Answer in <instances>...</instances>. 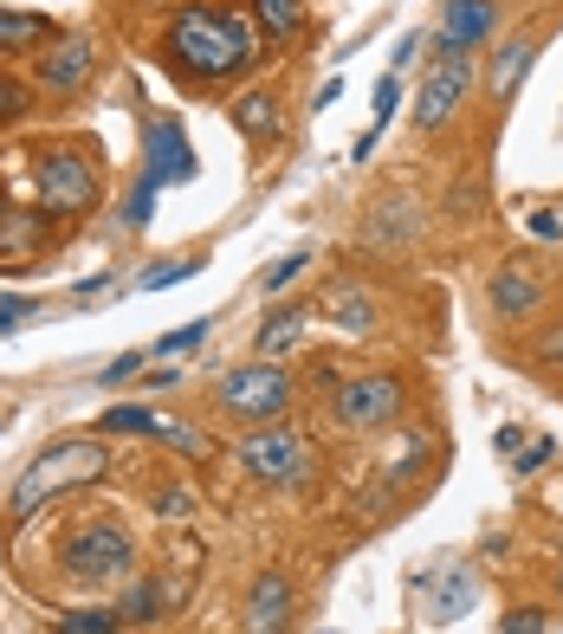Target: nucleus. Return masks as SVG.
<instances>
[{
    "instance_id": "f257e3e1",
    "label": "nucleus",
    "mask_w": 563,
    "mask_h": 634,
    "mask_svg": "<svg viewBox=\"0 0 563 634\" xmlns=\"http://www.w3.org/2000/svg\"><path fill=\"white\" fill-rule=\"evenodd\" d=\"M162 59L188 84H221L260 59V33L240 7H182L162 33Z\"/></svg>"
},
{
    "instance_id": "f03ea898",
    "label": "nucleus",
    "mask_w": 563,
    "mask_h": 634,
    "mask_svg": "<svg viewBox=\"0 0 563 634\" xmlns=\"http://www.w3.org/2000/svg\"><path fill=\"white\" fill-rule=\"evenodd\" d=\"M104 473H111V447H104V441H52V447H39L33 460H27V473L13 480L7 512H13V524H27L39 505L66 499L78 485H98Z\"/></svg>"
},
{
    "instance_id": "7ed1b4c3",
    "label": "nucleus",
    "mask_w": 563,
    "mask_h": 634,
    "mask_svg": "<svg viewBox=\"0 0 563 634\" xmlns=\"http://www.w3.org/2000/svg\"><path fill=\"white\" fill-rule=\"evenodd\" d=\"M59 570H66V583H78V590L123 583V576L137 570V537L117 519H84L72 537L59 544Z\"/></svg>"
},
{
    "instance_id": "20e7f679",
    "label": "nucleus",
    "mask_w": 563,
    "mask_h": 634,
    "mask_svg": "<svg viewBox=\"0 0 563 634\" xmlns=\"http://www.w3.org/2000/svg\"><path fill=\"white\" fill-rule=\"evenodd\" d=\"M98 188H104V169H98V155L91 150H39L33 155V194L46 214H84L91 201H98Z\"/></svg>"
},
{
    "instance_id": "39448f33",
    "label": "nucleus",
    "mask_w": 563,
    "mask_h": 634,
    "mask_svg": "<svg viewBox=\"0 0 563 634\" xmlns=\"http://www.w3.org/2000/svg\"><path fill=\"white\" fill-rule=\"evenodd\" d=\"M331 414H338L350 434H375V427H395L402 421V382L389 370H363L343 375L338 395H331Z\"/></svg>"
},
{
    "instance_id": "423d86ee",
    "label": "nucleus",
    "mask_w": 563,
    "mask_h": 634,
    "mask_svg": "<svg viewBox=\"0 0 563 634\" xmlns=\"http://www.w3.org/2000/svg\"><path fill=\"white\" fill-rule=\"evenodd\" d=\"M221 409L240 414V421H279V414L292 409V375L279 370L272 356L240 363V370L221 375Z\"/></svg>"
},
{
    "instance_id": "0eeeda50",
    "label": "nucleus",
    "mask_w": 563,
    "mask_h": 634,
    "mask_svg": "<svg viewBox=\"0 0 563 634\" xmlns=\"http://www.w3.org/2000/svg\"><path fill=\"white\" fill-rule=\"evenodd\" d=\"M233 453H240V466H247L253 480H265V485H304L311 480V466H318L311 441L292 434V427H260V434H247Z\"/></svg>"
},
{
    "instance_id": "6e6552de",
    "label": "nucleus",
    "mask_w": 563,
    "mask_h": 634,
    "mask_svg": "<svg viewBox=\"0 0 563 634\" xmlns=\"http://www.w3.org/2000/svg\"><path fill=\"white\" fill-rule=\"evenodd\" d=\"M466 91H473V52H448V46H441V59H434V66H428V78H421L414 123H421V130H441V123H453V111L466 104Z\"/></svg>"
},
{
    "instance_id": "1a4fd4ad",
    "label": "nucleus",
    "mask_w": 563,
    "mask_h": 634,
    "mask_svg": "<svg viewBox=\"0 0 563 634\" xmlns=\"http://www.w3.org/2000/svg\"><path fill=\"white\" fill-rule=\"evenodd\" d=\"M98 427H104V434H150V441H169V447L194 453V460L214 453V441H208L201 427H188V421H175V414H155L150 402H117V409L98 414Z\"/></svg>"
},
{
    "instance_id": "9d476101",
    "label": "nucleus",
    "mask_w": 563,
    "mask_h": 634,
    "mask_svg": "<svg viewBox=\"0 0 563 634\" xmlns=\"http://www.w3.org/2000/svg\"><path fill=\"white\" fill-rule=\"evenodd\" d=\"M98 39L91 33H59L46 39V52H39V84L52 91V98H66V91H78V84H91L98 78Z\"/></svg>"
},
{
    "instance_id": "9b49d317",
    "label": "nucleus",
    "mask_w": 563,
    "mask_h": 634,
    "mask_svg": "<svg viewBox=\"0 0 563 634\" xmlns=\"http://www.w3.org/2000/svg\"><path fill=\"white\" fill-rule=\"evenodd\" d=\"M143 182H188L194 175V150H188V137H182V123L175 117H155L150 130H143Z\"/></svg>"
},
{
    "instance_id": "f8f14e48",
    "label": "nucleus",
    "mask_w": 563,
    "mask_h": 634,
    "mask_svg": "<svg viewBox=\"0 0 563 634\" xmlns=\"http://www.w3.org/2000/svg\"><path fill=\"white\" fill-rule=\"evenodd\" d=\"M492 27H499V0H448L441 7V46L448 52H473Z\"/></svg>"
},
{
    "instance_id": "ddd939ff",
    "label": "nucleus",
    "mask_w": 563,
    "mask_h": 634,
    "mask_svg": "<svg viewBox=\"0 0 563 634\" xmlns=\"http://www.w3.org/2000/svg\"><path fill=\"white\" fill-rule=\"evenodd\" d=\"M285 622H292V583L279 570H265L247 596V634H285Z\"/></svg>"
},
{
    "instance_id": "4468645a",
    "label": "nucleus",
    "mask_w": 563,
    "mask_h": 634,
    "mask_svg": "<svg viewBox=\"0 0 563 634\" xmlns=\"http://www.w3.org/2000/svg\"><path fill=\"white\" fill-rule=\"evenodd\" d=\"M486 304H492V318H531L544 304V285L531 279L525 265H499L486 285Z\"/></svg>"
},
{
    "instance_id": "2eb2a0df",
    "label": "nucleus",
    "mask_w": 563,
    "mask_h": 634,
    "mask_svg": "<svg viewBox=\"0 0 563 634\" xmlns=\"http://www.w3.org/2000/svg\"><path fill=\"white\" fill-rule=\"evenodd\" d=\"M414 233H421V208L402 201V194H389V201L370 214V240L375 246H402V240H414Z\"/></svg>"
},
{
    "instance_id": "dca6fc26",
    "label": "nucleus",
    "mask_w": 563,
    "mask_h": 634,
    "mask_svg": "<svg viewBox=\"0 0 563 634\" xmlns=\"http://www.w3.org/2000/svg\"><path fill=\"white\" fill-rule=\"evenodd\" d=\"M531 59H537V39H512V46H499L492 52V98H512L519 84H525V72H531Z\"/></svg>"
},
{
    "instance_id": "f3484780",
    "label": "nucleus",
    "mask_w": 563,
    "mask_h": 634,
    "mask_svg": "<svg viewBox=\"0 0 563 634\" xmlns=\"http://www.w3.org/2000/svg\"><path fill=\"white\" fill-rule=\"evenodd\" d=\"M324 318L338 324V331H375V299L370 292H356V285H331V299H324Z\"/></svg>"
},
{
    "instance_id": "a211bd4d",
    "label": "nucleus",
    "mask_w": 563,
    "mask_h": 634,
    "mask_svg": "<svg viewBox=\"0 0 563 634\" xmlns=\"http://www.w3.org/2000/svg\"><path fill=\"white\" fill-rule=\"evenodd\" d=\"M304 324H311L304 304H279V311L260 324V356H285L292 343H304Z\"/></svg>"
},
{
    "instance_id": "6ab92c4d",
    "label": "nucleus",
    "mask_w": 563,
    "mask_h": 634,
    "mask_svg": "<svg viewBox=\"0 0 563 634\" xmlns=\"http://www.w3.org/2000/svg\"><path fill=\"white\" fill-rule=\"evenodd\" d=\"M39 39H59V27L46 13H27V7H0V52H20V46H39Z\"/></svg>"
},
{
    "instance_id": "aec40b11",
    "label": "nucleus",
    "mask_w": 563,
    "mask_h": 634,
    "mask_svg": "<svg viewBox=\"0 0 563 634\" xmlns=\"http://www.w3.org/2000/svg\"><path fill=\"white\" fill-rule=\"evenodd\" d=\"M233 123H240V130H247V137H253V143H265V137H272V130H279V104H272V98H265V91H247V98H240V104H233Z\"/></svg>"
},
{
    "instance_id": "412c9836",
    "label": "nucleus",
    "mask_w": 563,
    "mask_h": 634,
    "mask_svg": "<svg viewBox=\"0 0 563 634\" xmlns=\"http://www.w3.org/2000/svg\"><path fill=\"white\" fill-rule=\"evenodd\" d=\"M253 20H260L265 33H299L304 27V0H253Z\"/></svg>"
},
{
    "instance_id": "4be33fe9",
    "label": "nucleus",
    "mask_w": 563,
    "mask_h": 634,
    "mask_svg": "<svg viewBox=\"0 0 563 634\" xmlns=\"http://www.w3.org/2000/svg\"><path fill=\"white\" fill-rule=\"evenodd\" d=\"M117 628H123L117 608H72V615H59L52 634H117Z\"/></svg>"
},
{
    "instance_id": "5701e85b",
    "label": "nucleus",
    "mask_w": 563,
    "mask_h": 634,
    "mask_svg": "<svg viewBox=\"0 0 563 634\" xmlns=\"http://www.w3.org/2000/svg\"><path fill=\"white\" fill-rule=\"evenodd\" d=\"M201 272V260L194 253H182V260H162L155 272H143V292H162V285H182V279H194Z\"/></svg>"
},
{
    "instance_id": "b1692460",
    "label": "nucleus",
    "mask_w": 563,
    "mask_h": 634,
    "mask_svg": "<svg viewBox=\"0 0 563 634\" xmlns=\"http://www.w3.org/2000/svg\"><path fill=\"white\" fill-rule=\"evenodd\" d=\"M155 608H162L155 583H150V576H137V590H130V602H123L117 615H123V622H155Z\"/></svg>"
},
{
    "instance_id": "393cba45",
    "label": "nucleus",
    "mask_w": 563,
    "mask_h": 634,
    "mask_svg": "<svg viewBox=\"0 0 563 634\" xmlns=\"http://www.w3.org/2000/svg\"><path fill=\"white\" fill-rule=\"evenodd\" d=\"M27 104H33V91H27L13 72H0V123H20V117H27Z\"/></svg>"
},
{
    "instance_id": "a878e982",
    "label": "nucleus",
    "mask_w": 563,
    "mask_h": 634,
    "mask_svg": "<svg viewBox=\"0 0 563 634\" xmlns=\"http://www.w3.org/2000/svg\"><path fill=\"white\" fill-rule=\"evenodd\" d=\"M304 265H311V253H279V260L265 265V279H260V285H265V292H285V285H292V279L304 272Z\"/></svg>"
},
{
    "instance_id": "bb28decb",
    "label": "nucleus",
    "mask_w": 563,
    "mask_h": 634,
    "mask_svg": "<svg viewBox=\"0 0 563 634\" xmlns=\"http://www.w3.org/2000/svg\"><path fill=\"white\" fill-rule=\"evenodd\" d=\"M201 336H208V318H194V324H182V331L155 336V356H182V350H194Z\"/></svg>"
},
{
    "instance_id": "cd10ccee",
    "label": "nucleus",
    "mask_w": 563,
    "mask_h": 634,
    "mask_svg": "<svg viewBox=\"0 0 563 634\" xmlns=\"http://www.w3.org/2000/svg\"><path fill=\"white\" fill-rule=\"evenodd\" d=\"M20 246H33V221L0 208V253H20Z\"/></svg>"
},
{
    "instance_id": "c85d7f7f",
    "label": "nucleus",
    "mask_w": 563,
    "mask_h": 634,
    "mask_svg": "<svg viewBox=\"0 0 563 634\" xmlns=\"http://www.w3.org/2000/svg\"><path fill=\"white\" fill-rule=\"evenodd\" d=\"M27 318H39V299H27V292H13V299H0V331H20Z\"/></svg>"
},
{
    "instance_id": "c756f323",
    "label": "nucleus",
    "mask_w": 563,
    "mask_h": 634,
    "mask_svg": "<svg viewBox=\"0 0 563 634\" xmlns=\"http://www.w3.org/2000/svg\"><path fill=\"white\" fill-rule=\"evenodd\" d=\"M150 214H155V182H137V194L123 201V221H130V227H143Z\"/></svg>"
},
{
    "instance_id": "7c9ffc66",
    "label": "nucleus",
    "mask_w": 563,
    "mask_h": 634,
    "mask_svg": "<svg viewBox=\"0 0 563 634\" xmlns=\"http://www.w3.org/2000/svg\"><path fill=\"white\" fill-rule=\"evenodd\" d=\"M395 104H402V78L389 72V78H382V84H375V130H382V123L395 117Z\"/></svg>"
},
{
    "instance_id": "2f4dec72",
    "label": "nucleus",
    "mask_w": 563,
    "mask_h": 634,
    "mask_svg": "<svg viewBox=\"0 0 563 634\" xmlns=\"http://www.w3.org/2000/svg\"><path fill=\"white\" fill-rule=\"evenodd\" d=\"M531 356H537V363H563V324H551V331L537 336V343H531Z\"/></svg>"
},
{
    "instance_id": "473e14b6",
    "label": "nucleus",
    "mask_w": 563,
    "mask_h": 634,
    "mask_svg": "<svg viewBox=\"0 0 563 634\" xmlns=\"http://www.w3.org/2000/svg\"><path fill=\"white\" fill-rule=\"evenodd\" d=\"M505 634H544V615H537V608H519V615H505Z\"/></svg>"
},
{
    "instance_id": "72a5a7b5",
    "label": "nucleus",
    "mask_w": 563,
    "mask_h": 634,
    "mask_svg": "<svg viewBox=\"0 0 563 634\" xmlns=\"http://www.w3.org/2000/svg\"><path fill=\"white\" fill-rule=\"evenodd\" d=\"M137 370H143V356L130 350V356H117L111 370H104V382H111V389H117V382H130V375H137Z\"/></svg>"
},
{
    "instance_id": "f704fd0d",
    "label": "nucleus",
    "mask_w": 563,
    "mask_h": 634,
    "mask_svg": "<svg viewBox=\"0 0 563 634\" xmlns=\"http://www.w3.org/2000/svg\"><path fill=\"white\" fill-rule=\"evenodd\" d=\"M414 52H421V33H409V39H402V46H395V78H402V66H409Z\"/></svg>"
},
{
    "instance_id": "c9c22d12",
    "label": "nucleus",
    "mask_w": 563,
    "mask_h": 634,
    "mask_svg": "<svg viewBox=\"0 0 563 634\" xmlns=\"http://www.w3.org/2000/svg\"><path fill=\"white\" fill-rule=\"evenodd\" d=\"M551 460V441H537V447H525V460H519V473H531V466H544Z\"/></svg>"
},
{
    "instance_id": "e433bc0d",
    "label": "nucleus",
    "mask_w": 563,
    "mask_h": 634,
    "mask_svg": "<svg viewBox=\"0 0 563 634\" xmlns=\"http://www.w3.org/2000/svg\"><path fill=\"white\" fill-rule=\"evenodd\" d=\"M492 447H499V453H519V447H525V434H519V427H499V441H492Z\"/></svg>"
},
{
    "instance_id": "4c0bfd02",
    "label": "nucleus",
    "mask_w": 563,
    "mask_h": 634,
    "mask_svg": "<svg viewBox=\"0 0 563 634\" xmlns=\"http://www.w3.org/2000/svg\"><path fill=\"white\" fill-rule=\"evenodd\" d=\"M531 233H544V240H557L563 221H551V214H531Z\"/></svg>"
}]
</instances>
